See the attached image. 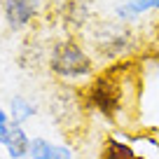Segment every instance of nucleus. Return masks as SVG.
Instances as JSON below:
<instances>
[{"label":"nucleus","instance_id":"f257e3e1","mask_svg":"<svg viewBox=\"0 0 159 159\" xmlns=\"http://www.w3.org/2000/svg\"><path fill=\"white\" fill-rule=\"evenodd\" d=\"M136 80H138V70H136L134 59L110 63L96 77L89 80L82 98H84L87 108L96 110L105 119L115 122L124 115Z\"/></svg>","mask_w":159,"mask_h":159},{"label":"nucleus","instance_id":"f03ea898","mask_svg":"<svg viewBox=\"0 0 159 159\" xmlns=\"http://www.w3.org/2000/svg\"><path fill=\"white\" fill-rule=\"evenodd\" d=\"M91 47L101 59L117 63V61L131 59L136 49H138V35L134 33L129 24L124 21H98L91 28Z\"/></svg>","mask_w":159,"mask_h":159},{"label":"nucleus","instance_id":"7ed1b4c3","mask_svg":"<svg viewBox=\"0 0 159 159\" xmlns=\"http://www.w3.org/2000/svg\"><path fill=\"white\" fill-rule=\"evenodd\" d=\"M49 70L61 80H84L94 75V59L77 40H61L52 47Z\"/></svg>","mask_w":159,"mask_h":159},{"label":"nucleus","instance_id":"20e7f679","mask_svg":"<svg viewBox=\"0 0 159 159\" xmlns=\"http://www.w3.org/2000/svg\"><path fill=\"white\" fill-rule=\"evenodd\" d=\"M59 16L61 24L70 30V33H80L91 24V0H61L59 2Z\"/></svg>","mask_w":159,"mask_h":159},{"label":"nucleus","instance_id":"39448f33","mask_svg":"<svg viewBox=\"0 0 159 159\" xmlns=\"http://www.w3.org/2000/svg\"><path fill=\"white\" fill-rule=\"evenodd\" d=\"M82 103H84V98H80V94H75L70 89L68 91H56L49 101L54 122L59 126H63V129H68V122H77Z\"/></svg>","mask_w":159,"mask_h":159},{"label":"nucleus","instance_id":"423d86ee","mask_svg":"<svg viewBox=\"0 0 159 159\" xmlns=\"http://www.w3.org/2000/svg\"><path fill=\"white\" fill-rule=\"evenodd\" d=\"M2 12L12 30H21L40 14V0H2Z\"/></svg>","mask_w":159,"mask_h":159},{"label":"nucleus","instance_id":"0eeeda50","mask_svg":"<svg viewBox=\"0 0 159 159\" xmlns=\"http://www.w3.org/2000/svg\"><path fill=\"white\" fill-rule=\"evenodd\" d=\"M28 157L30 159H73V150L68 145H54L47 138H33Z\"/></svg>","mask_w":159,"mask_h":159},{"label":"nucleus","instance_id":"6e6552de","mask_svg":"<svg viewBox=\"0 0 159 159\" xmlns=\"http://www.w3.org/2000/svg\"><path fill=\"white\" fill-rule=\"evenodd\" d=\"M5 150H7V154H10L12 159H24V157H28V152H30V138L26 136L24 126L16 124V122H12V131H10V136H7V140H5Z\"/></svg>","mask_w":159,"mask_h":159},{"label":"nucleus","instance_id":"1a4fd4ad","mask_svg":"<svg viewBox=\"0 0 159 159\" xmlns=\"http://www.w3.org/2000/svg\"><path fill=\"white\" fill-rule=\"evenodd\" d=\"M98 159H136V152L129 143L124 140H117V138H108L101 150V157Z\"/></svg>","mask_w":159,"mask_h":159},{"label":"nucleus","instance_id":"9d476101","mask_svg":"<svg viewBox=\"0 0 159 159\" xmlns=\"http://www.w3.org/2000/svg\"><path fill=\"white\" fill-rule=\"evenodd\" d=\"M10 110H12V115H10L12 122H16V124H24L28 117H33V115H35V105L30 103L26 96H14Z\"/></svg>","mask_w":159,"mask_h":159},{"label":"nucleus","instance_id":"9b49d317","mask_svg":"<svg viewBox=\"0 0 159 159\" xmlns=\"http://www.w3.org/2000/svg\"><path fill=\"white\" fill-rule=\"evenodd\" d=\"M126 5L136 12V16H140V14H145V12L159 10V0H126Z\"/></svg>","mask_w":159,"mask_h":159},{"label":"nucleus","instance_id":"f8f14e48","mask_svg":"<svg viewBox=\"0 0 159 159\" xmlns=\"http://www.w3.org/2000/svg\"><path fill=\"white\" fill-rule=\"evenodd\" d=\"M148 49L159 59V19L150 26V35H148Z\"/></svg>","mask_w":159,"mask_h":159},{"label":"nucleus","instance_id":"ddd939ff","mask_svg":"<svg viewBox=\"0 0 159 159\" xmlns=\"http://www.w3.org/2000/svg\"><path fill=\"white\" fill-rule=\"evenodd\" d=\"M10 131H12V119H10V115H7L5 110H0V145H5Z\"/></svg>","mask_w":159,"mask_h":159},{"label":"nucleus","instance_id":"4468645a","mask_svg":"<svg viewBox=\"0 0 159 159\" xmlns=\"http://www.w3.org/2000/svg\"><path fill=\"white\" fill-rule=\"evenodd\" d=\"M136 159H145V157H140V154H136Z\"/></svg>","mask_w":159,"mask_h":159}]
</instances>
